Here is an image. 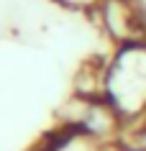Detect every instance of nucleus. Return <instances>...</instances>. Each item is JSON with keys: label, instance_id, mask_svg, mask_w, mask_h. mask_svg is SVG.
<instances>
[{"label": "nucleus", "instance_id": "obj_1", "mask_svg": "<svg viewBox=\"0 0 146 151\" xmlns=\"http://www.w3.org/2000/svg\"><path fill=\"white\" fill-rule=\"evenodd\" d=\"M108 103L123 120H133L146 113V41H131L115 49L105 69Z\"/></svg>", "mask_w": 146, "mask_h": 151}, {"label": "nucleus", "instance_id": "obj_2", "mask_svg": "<svg viewBox=\"0 0 146 151\" xmlns=\"http://www.w3.org/2000/svg\"><path fill=\"white\" fill-rule=\"evenodd\" d=\"M97 26L115 46L131 44V41H146L141 21H138L136 0H97L92 5Z\"/></svg>", "mask_w": 146, "mask_h": 151}, {"label": "nucleus", "instance_id": "obj_3", "mask_svg": "<svg viewBox=\"0 0 146 151\" xmlns=\"http://www.w3.org/2000/svg\"><path fill=\"white\" fill-rule=\"evenodd\" d=\"M118 143L131 146V149H146V113L123 123V133H121Z\"/></svg>", "mask_w": 146, "mask_h": 151}, {"label": "nucleus", "instance_id": "obj_4", "mask_svg": "<svg viewBox=\"0 0 146 151\" xmlns=\"http://www.w3.org/2000/svg\"><path fill=\"white\" fill-rule=\"evenodd\" d=\"M136 10H138V21H141V28H144V36H146V0H136Z\"/></svg>", "mask_w": 146, "mask_h": 151}, {"label": "nucleus", "instance_id": "obj_5", "mask_svg": "<svg viewBox=\"0 0 146 151\" xmlns=\"http://www.w3.org/2000/svg\"><path fill=\"white\" fill-rule=\"evenodd\" d=\"M115 151H146V149H131V146H121V143H118V149Z\"/></svg>", "mask_w": 146, "mask_h": 151}]
</instances>
